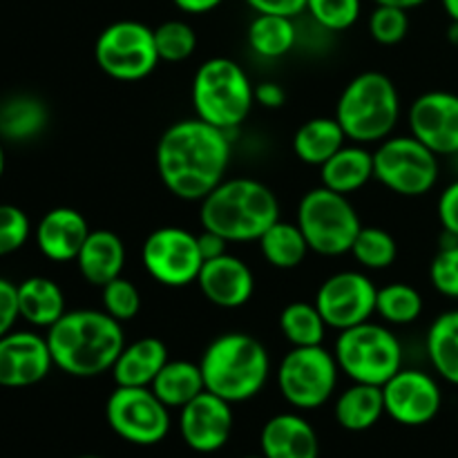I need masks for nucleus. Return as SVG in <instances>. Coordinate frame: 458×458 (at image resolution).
I'll return each mask as SVG.
<instances>
[{
	"mask_svg": "<svg viewBox=\"0 0 458 458\" xmlns=\"http://www.w3.org/2000/svg\"><path fill=\"white\" fill-rule=\"evenodd\" d=\"M228 132L201 119L170 125L157 143V173L170 195L201 201L226 179L231 165Z\"/></svg>",
	"mask_w": 458,
	"mask_h": 458,
	"instance_id": "nucleus-1",
	"label": "nucleus"
},
{
	"mask_svg": "<svg viewBox=\"0 0 458 458\" xmlns=\"http://www.w3.org/2000/svg\"><path fill=\"white\" fill-rule=\"evenodd\" d=\"M54 367L74 378H94L112 371L125 347V331L119 320L97 309L67 311L47 329Z\"/></svg>",
	"mask_w": 458,
	"mask_h": 458,
	"instance_id": "nucleus-2",
	"label": "nucleus"
},
{
	"mask_svg": "<svg viewBox=\"0 0 458 458\" xmlns=\"http://www.w3.org/2000/svg\"><path fill=\"white\" fill-rule=\"evenodd\" d=\"M199 204L201 228L235 244L258 242L280 219L276 192L250 177L224 179Z\"/></svg>",
	"mask_w": 458,
	"mask_h": 458,
	"instance_id": "nucleus-3",
	"label": "nucleus"
},
{
	"mask_svg": "<svg viewBox=\"0 0 458 458\" xmlns=\"http://www.w3.org/2000/svg\"><path fill=\"white\" fill-rule=\"evenodd\" d=\"M206 392L231 405L258 396L271 376V358L258 338L242 331L222 334L206 347L199 360Z\"/></svg>",
	"mask_w": 458,
	"mask_h": 458,
	"instance_id": "nucleus-4",
	"label": "nucleus"
},
{
	"mask_svg": "<svg viewBox=\"0 0 458 458\" xmlns=\"http://www.w3.org/2000/svg\"><path fill=\"white\" fill-rule=\"evenodd\" d=\"M335 119L349 141L369 146L392 137L401 121V94L383 72L353 76L335 103Z\"/></svg>",
	"mask_w": 458,
	"mask_h": 458,
	"instance_id": "nucleus-5",
	"label": "nucleus"
},
{
	"mask_svg": "<svg viewBox=\"0 0 458 458\" xmlns=\"http://www.w3.org/2000/svg\"><path fill=\"white\" fill-rule=\"evenodd\" d=\"M255 106V85L237 61L215 56L192 76V107L197 119L231 132L249 119Z\"/></svg>",
	"mask_w": 458,
	"mask_h": 458,
	"instance_id": "nucleus-6",
	"label": "nucleus"
},
{
	"mask_svg": "<svg viewBox=\"0 0 458 458\" xmlns=\"http://www.w3.org/2000/svg\"><path fill=\"white\" fill-rule=\"evenodd\" d=\"M334 356L340 371L353 383L383 387L403 369V344L392 329L367 320L338 331Z\"/></svg>",
	"mask_w": 458,
	"mask_h": 458,
	"instance_id": "nucleus-7",
	"label": "nucleus"
},
{
	"mask_svg": "<svg viewBox=\"0 0 458 458\" xmlns=\"http://www.w3.org/2000/svg\"><path fill=\"white\" fill-rule=\"evenodd\" d=\"M295 224L302 231L309 249L325 258L352 253L362 222L347 195L320 186L304 192L295 213Z\"/></svg>",
	"mask_w": 458,
	"mask_h": 458,
	"instance_id": "nucleus-8",
	"label": "nucleus"
},
{
	"mask_svg": "<svg viewBox=\"0 0 458 458\" xmlns=\"http://www.w3.org/2000/svg\"><path fill=\"white\" fill-rule=\"evenodd\" d=\"M438 174V155L411 134L387 137L374 150V179L401 197L428 195Z\"/></svg>",
	"mask_w": 458,
	"mask_h": 458,
	"instance_id": "nucleus-9",
	"label": "nucleus"
},
{
	"mask_svg": "<svg viewBox=\"0 0 458 458\" xmlns=\"http://www.w3.org/2000/svg\"><path fill=\"white\" fill-rule=\"evenodd\" d=\"M338 371V360L322 344L293 347L277 365V389L295 410H318L335 394Z\"/></svg>",
	"mask_w": 458,
	"mask_h": 458,
	"instance_id": "nucleus-10",
	"label": "nucleus"
},
{
	"mask_svg": "<svg viewBox=\"0 0 458 458\" xmlns=\"http://www.w3.org/2000/svg\"><path fill=\"white\" fill-rule=\"evenodd\" d=\"M98 70L114 81H143L161 63L155 45V30L139 21H116L98 34L94 43Z\"/></svg>",
	"mask_w": 458,
	"mask_h": 458,
	"instance_id": "nucleus-11",
	"label": "nucleus"
},
{
	"mask_svg": "<svg viewBox=\"0 0 458 458\" xmlns=\"http://www.w3.org/2000/svg\"><path fill=\"white\" fill-rule=\"evenodd\" d=\"M112 432L132 445H157L170 432V410L150 387H119L106 403Z\"/></svg>",
	"mask_w": 458,
	"mask_h": 458,
	"instance_id": "nucleus-12",
	"label": "nucleus"
},
{
	"mask_svg": "<svg viewBox=\"0 0 458 458\" xmlns=\"http://www.w3.org/2000/svg\"><path fill=\"white\" fill-rule=\"evenodd\" d=\"M141 262L148 276L168 289L191 286L204 267L197 235L182 226L152 231L141 246Z\"/></svg>",
	"mask_w": 458,
	"mask_h": 458,
	"instance_id": "nucleus-13",
	"label": "nucleus"
},
{
	"mask_svg": "<svg viewBox=\"0 0 458 458\" xmlns=\"http://www.w3.org/2000/svg\"><path fill=\"white\" fill-rule=\"evenodd\" d=\"M376 298L378 286L369 276L362 271H340L322 282L316 293V307L329 329L344 331L371 320Z\"/></svg>",
	"mask_w": 458,
	"mask_h": 458,
	"instance_id": "nucleus-14",
	"label": "nucleus"
},
{
	"mask_svg": "<svg viewBox=\"0 0 458 458\" xmlns=\"http://www.w3.org/2000/svg\"><path fill=\"white\" fill-rule=\"evenodd\" d=\"M385 414L405 428L432 423L443 407L438 380L423 369H405L383 385Z\"/></svg>",
	"mask_w": 458,
	"mask_h": 458,
	"instance_id": "nucleus-15",
	"label": "nucleus"
},
{
	"mask_svg": "<svg viewBox=\"0 0 458 458\" xmlns=\"http://www.w3.org/2000/svg\"><path fill=\"white\" fill-rule=\"evenodd\" d=\"M410 132L438 157L458 155V94L429 89L410 107Z\"/></svg>",
	"mask_w": 458,
	"mask_h": 458,
	"instance_id": "nucleus-16",
	"label": "nucleus"
},
{
	"mask_svg": "<svg viewBox=\"0 0 458 458\" xmlns=\"http://www.w3.org/2000/svg\"><path fill=\"white\" fill-rule=\"evenodd\" d=\"M233 405L210 392H201L179 410V432L192 452L213 454L231 441Z\"/></svg>",
	"mask_w": 458,
	"mask_h": 458,
	"instance_id": "nucleus-17",
	"label": "nucleus"
},
{
	"mask_svg": "<svg viewBox=\"0 0 458 458\" xmlns=\"http://www.w3.org/2000/svg\"><path fill=\"white\" fill-rule=\"evenodd\" d=\"M54 360L45 335L9 331L0 338V387L21 389L47 378Z\"/></svg>",
	"mask_w": 458,
	"mask_h": 458,
	"instance_id": "nucleus-18",
	"label": "nucleus"
},
{
	"mask_svg": "<svg viewBox=\"0 0 458 458\" xmlns=\"http://www.w3.org/2000/svg\"><path fill=\"white\" fill-rule=\"evenodd\" d=\"M201 295L219 309H240L255 293V276L249 264L237 255L224 253L206 259L197 277Z\"/></svg>",
	"mask_w": 458,
	"mask_h": 458,
	"instance_id": "nucleus-19",
	"label": "nucleus"
},
{
	"mask_svg": "<svg viewBox=\"0 0 458 458\" xmlns=\"http://www.w3.org/2000/svg\"><path fill=\"white\" fill-rule=\"evenodd\" d=\"M89 235L88 219L76 208L47 210L36 226V246L52 262H72Z\"/></svg>",
	"mask_w": 458,
	"mask_h": 458,
	"instance_id": "nucleus-20",
	"label": "nucleus"
},
{
	"mask_svg": "<svg viewBox=\"0 0 458 458\" xmlns=\"http://www.w3.org/2000/svg\"><path fill=\"white\" fill-rule=\"evenodd\" d=\"M259 450L264 458H318L320 438L304 416L286 411L264 423Z\"/></svg>",
	"mask_w": 458,
	"mask_h": 458,
	"instance_id": "nucleus-21",
	"label": "nucleus"
},
{
	"mask_svg": "<svg viewBox=\"0 0 458 458\" xmlns=\"http://www.w3.org/2000/svg\"><path fill=\"white\" fill-rule=\"evenodd\" d=\"M76 267L85 282L92 286H106L114 277L123 276L125 268V244L116 233L98 228L89 231L88 240L76 255Z\"/></svg>",
	"mask_w": 458,
	"mask_h": 458,
	"instance_id": "nucleus-22",
	"label": "nucleus"
},
{
	"mask_svg": "<svg viewBox=\"0 0 458 458\" xmlns=\"http://www.w3.org/2000/svg\"><path fill=\"white\" fill-rule=\"evenodd\" d=\"M168 362V349L155 335L125 343L112 367V378L119 387H150Z\"/></svg>",
	"mask_w": 458,
	"mask_h": 458,
	"instance_id": "nucleus-23",
	"label": "nucleus"
},
{
	"mask_svg": "<svg viewBox=\"0 0 458 458\" xmlns=\"http://www.w3.org/2000/svg\"><path fill=\"white\" fill-rule=\"evenodd\" d=\"M322 186L340 195H353L374 179V152L360 143H344L329 161L320 165Z\"/></svg>",
	"mask_w": 458,
	"mask_h": 458,
	"instance_id": "nucleus-24",
	"label": "nucleus"
},
{
	"mask_svg": "<svg viewBox=\"0 0 458 458\" xmlns=\"http://www.w3.org/2000/svg\"><path fill=\"white\" fill-rule=\"evenodd\" d=\"M18 309L22 320L40 329H49L67 313L63 289L43 276L27 277L18 284Z\"/></svg>",
	"mask_w": 458,
	"mask_h": 458,
	"instance_id": "nucleus-25",
	"label": "nucleus"
},
{
	"mask_svg": "<svg viewBox=\"0 0 458 458\" xmlns=\"http://www.w3.org/2000/svg\"><path fill=\"white\" fill-rule=\"evenodd\" d=\"M343 125L335 116H316L309 119L295 130L293 134V155L302 164L318 165L320 168L325 161H329L340 148L347 143Z\"/></svg>",
	"mask_w": 458,
	"mask_h": 458,
	"instance_id": "nucleus-26",
	"label": "nucleus"
},
{
	"mask_svg": "<svg viewBox=\"0 0 458 458\" xmlns=\"http://www.w3.org/2000/svg\"><path fill=\"white\" fill-rule=\"evenodd\" d=\"M335 420L347 432H367L385 416L383 387L353 383L335 398Z\"/></svg>",
	"mask_w": 458,
	"mask_h": 458,
	"instance_id": "nucleus-27",
	"label": "nucleus"
},
{
	"mask_svg": "<svg viewBox=\"0 0 458 458\" xmlns=\"http://www.w3.org/2000/svg\"><path fill=\"white\" fill-rule=\"evenodd\" d=\"M161 403L168 410H182L183 405L206 392L204 374L199 362L191 360H168L150 385Z\"/></svg>",
	"mask_w": 458,
	"mask_h": 458,
	"instance_id": "nucleus-28",
	"label": "nucleus"
},
{
	"mask_svg": "<svg viewBox=\"0 0 458 458\" xmlns=\"http://www.w3.org/2000/svg\"><path fill=\"white\" fill-rule=\"evenodd\" d=\"M425 349L432 369L445 383L458 387V309H450L434 318Z\"/></svg>",
	"mask_w": 458,
	"mask_h": 458,
	"instance_id": "nucleus-29",
	"label": "nucleus"
},
{
	"mask_svg": "<svg viewBox=\"0 0 458 458\" xmlns=\"http://www.w3.org/2000/svg\"><path fill=\"white\" fill-rule=\"evenodd\" d=\"M250 49L259 58L276 61L286 56L298 43V30L293 18L277 16V13H255L246 31Z\"/></svg>",
	"mask_w": 458,
	"mask_h": 458,
	"instance_id": "nucleus-30",
	"label": "nucleus"
},
{
	"mask_svg": "<svg viewBox=\"0 0 458 458\" xmlns=\"http://www.w3.org/2000/svg\"><path fill=\"white\" fill-rule=\"evenodd\" d=\"M258 244L264 259H267L273 268H280V271L298 268L300 264L307 259L309 250H311L298 224L282 222V219H277V222L259 237Z\"/></svg>",
	"mask_w": 458,
	"mask_h": 458,
	"instance_id": "nucleus-31",
	"label": "nucleus"
},
{
	"mask_svg": "<svg viewBox=\"0 0 458 458\" xmlns=\"http://www.w3.org/2000/svg\"><path fill=\"white\" fill-rule=\"evenodd\" d=\"M47 125V107L34 97H13L0 107V134L9 141H30Z\"/></svg>",
	"mask_w": 458,
	"mask_h": 458,
	"instance_id": "nucleus-32",
	"label": "nucleus"
},
{
	"mask_svg": "<svg viewBox=\"0 0 458 458\" xmlns=\"http://www.w3.org/2000/svg\"><path fill=\"white\" fill-rule=\"evenodd\" d=\"M327 322L316 302H291L280 313V331L291 347H318L327 338Z\"/></svg>",
	"mask_w": 458,
	"mask_h": 458,
	"instance_id": "nucleus-33",
	"label": "nucleus"
},
{
	"mask_svg": "<svg viewBox=\"0 0 458 458\" xmlns=\"http://www.w3.org/2000/svg\"><path fill=\"white\" fill-rule=\"evenodd\" d=\"M376 313L385 325H411L423 316V295L405 282H392L378 289Z\"/></svg>",
	"mask_w": 458,
	"mask_h": 458,
	"instance_id": "nucleus-34",
	"label": "nucleus"
},
{
	"mask_svg": "<svg viewBox=\"0 0 458 458\" xmlns=\"http://www.w3.org/2000/svg\"><path fill=\"white\" fill-rule=\"evenodd\" d=\"M352 255L365 271H385L396 262L398 244L385 228L362 226L352 246Z\"/></svg>",
	"mask_w": 458,
	"mask_h": 458,
	"instance_id": "nucleus-35",
	"label": "nucleus"
},
{
	"mask_svg": "<svg viewBox=\"0 0 458 458\" xmlns=\"http://www.w3.org/2000/svg\"><path fill=\"white\" fill-rule=\"evenodd\" d=\"M155 45L161 61L182 63L195 54L197 34L188 22L165 21L155 27Z\"/></svg>",
	"mask_w": 458,
	"mask_h": 458,
	"instance_id": "nucleus-36",
	"label": "nucleus"
},
{
	"mask_svg": "<svg viewBox=\"0 0 458 458\" xmlns=\"http://www.w3.org/2000/svg\"><path fill=\"white\" fill-rule=\"evenodd\" d=\"M362 0H307V13L320 30L344 31L360 18Z\"/></svg>",
	"mask_w": 458,
	"mask_h": 458,
	"instance_id": "nucleus-37",
	"label": "nucleus"
},
{
	"mask_svg": "<svg viewBox=\"0 0 458 458\" xmlns=\"http://www.w3.org/2000/svg\"><path fill=\"white\" fill-rule=\"evenodd\" d=\"M101 304L107 316L125 325V322L134 320L141 311V293H139L134 282L119 276L107 282L106 286H101Z\"/></svg>",
	"mask_w": 458,
	"mask_h": 458,
	"instance_id": "nucleus-38",
	"label": "nucleus"
},
{
	"mask_svg": "<svg viewBox=\"0 0 458 458\" xmlns=\"http://www.w3.org/2000/svg\"><path fill=\"white\" fill-rule=\"evenodd\" d=\"M410 31V12L392 4H376L369 16V34L378 45H398Z\"/></svg>",
	"mask_w": 458,
	"mask_h": 458,
	"instance_id": "nucleus-39",
	"label": "nucleus"
},
{
	"mask_svg": "<svg viewBox=\"0 0 458 458\" xmlns=\"http://www.w3.org/2000/svg\"><path fill=\"white\" fill-rule=\"evenodd\" d=\"M429 280L443 298L458 300V240L441 246L437 258L429 264Z\"/></svg>",
	"mask_w": 458,
	"mask_h": 458,
	"instance_id": "nucleus-40",
	"label": "nucleus"
},
{
	"mask_svg": "<svg viewBox=\"0 0 458 458\" xmlns=\"http://www.w3.org/2000/svg\"><path fill=\"white\" fill-rule=\"evenodd\" d=\"M30 217L12 204H0V258L12 255L30 240Z\"/></svg>",
	"mask_w": 458,
	"mask_h": 458,
	"instance_id": "nucleus-41",
	"label": "nucleus"
},
{
	"mask_svg": "<svg viewBox=\"0 0 458 458\" xmlns=\"http://www.w3.org/2000/svg\"><path fill=\"white\" fill-rule=\"evenodd\" d=\"M437 215L445 235L458 240V179L447 183L445 191L441 192L437 204Z\"/></svg>",
	"mask_w": 458,
	"mask_h": 458,
	"instance_id": "nucleus-42",
	"label": "nucleus"
},
{
	"mask_svg": "<svg viewBox=\"0 0 458 458\" xmlns=\"http://www.w3.org/2000/svg\"><path fill=\"white\" fill-rule=\"evenodd\" d=\"M21 318L18 309V284L0 277V338L13 331V325Z\"/></svg>",
	"mask_w": 458,
	"mask_h": 458,
	"instance_id": "nucleus-43",
	"label": "nucleus"
},
{
	"mask_svg": "<svg viewBox=\"0 0 458 458\" xmlns=\"http://www.w3.org/2000/svg\"><path fill=\"white\" fill-rule=\"evenodd\" d=\"M255 13H277L295 18L307 12V0H244Z\"/></svg>",
	"mask_w": 458,
	"mask_h": 458,
	"instance_id": "nucleus-44",
	"label": "nucleus"
},
{
	"mask_svg": "<svg viewBox=\"0 0 458 458\" xmlns=\"http://www.w3.org/2000/svg\"><path fill=\"white\" fill-rule=\"evenodd\" d=\"M255 103L267 107V110H277L286 103L284 88L276 81H264V83L255 85Z\"/></svg>",
	"mask_w": 458,
	"mask_h": 458,
	"instance_id": "nucleus-45",
	"label": "nucleus"
},
{
	"mask_svg": "<svg viewBox=\"0 0 458 458\" xmlns=\"http://www.w3.org/2000/svg\"><path fill=\"white\" fill-rule=\"evenodd\" d=\"M197 242H199V250H201V258H204V262L206 259H215V258H219V255L228 253L226 246L231 244V242L224 240L222 235H217V233H213V231H206V228L199 233V235H197Z\"/></svg>",
	"mask_w": 458,
	"mask_h": 458,
	"instance_id": "nucleus-46",
	"label": "nucleus"
},
{
	"mask_svg": "<svg viewBox=\"0 0 458 458\" xmlns=\"http://www.w3.org/2000/svg\"><path fill=\"white\" fill-rule=\"evenodd\" d=\"M173 3L177 4V9H182V12L199 16V13H208L213 12V9H217L224 0H173Z\"/></svg>",
	"mask_w": 458,
	"mask_h": 458,
	"instance_id": "nucleus-47",
	"label": "nucleus"
},
{
	"mask_svg": "<svg viewBox=\"0 0 458 458\" xmlns=\"http://www.w3.org/2000/svg\"><path fill=\"white\" fill-rule=\"evenodd\" d=\"M376 4H392V7H401V9H416L420 7V4H425L428 0H374Z\"/></svg>",
	"mask_w": 458,
	"mask_h": 458,
	"instance_id": "nucleus-48",
	"label": "nucleus"
},
{
	"mask_svg": "<svg viewBox=\"0 0 458 458\" xmlns=\"http://www.w3.org/2000/svg\"><path fill=\"white\" fill-rule=\"evenodd\" d=\"M441 4L447 16H450V21L458 22V0H441Z\"/></svg>",
	"mask_w": 458,
	"mask_h": 458,
	"instance_id": "nucleus-49",
	"label": "nucleus"
},
{
	"mask_svg": "<svg viewBox=\"0 0 458 458\" xmlns=\"http://www.w3.org/2000/svg\"><path fill=\"white\" fill-rule=\"evenodd\" d=\"M447 36H450L452 43L458 45V22H452V25H450V31H447Z\"/></svg>",
	"mask_w": 458,
	"mask_h": 458,
	"instance_id": "nucleus-50",
	"label": "nucleus"
},
{
	"mask_svg": "<svg viewBox=\"0 0 458 458\" xmlns=\"http://www.w3.org/2000/svg\"><path fill=\"white\" fill-rule=\"evenodd\" d=\"M4 165H7V159H4V148L3 143H0V179H3L4 174Z\"/></svg>",
	"mask_w": 458,
	"mask_h": 458,
	"instance_id": "nucleus-51",
	"label": "nucleus"
},
{
	"mask_svg": "<svg viewBox=\"0 0 458 458\" xmlns=\"http://www.w3.org/2000/svg\"><path fill=\"white\" fill-rule=\"evenodd\" d=\"M76 458H101V456H92V454H88V456H76Z\"/></svg>",
	"mask_w": 458,
	"mask_h": 458,
	"instance_id": "nucleus-52",
	"label": "nucleus"
},
{
	"mask_svg": "<svg viewBox=\"0 0 458 458\" xmlns=\"http://www.w3.org/2000/svg\"><path fill=\"white\" fill-rule=\"evenodd\" d=\"M244 458H264L262 454H259V456H244Z\"/></svg>",
	"mask_w": 458,
	"mask_h": 458,
	"instance_id": "nucleus-53",
	"label": "nucleus"
}]
</instances>
